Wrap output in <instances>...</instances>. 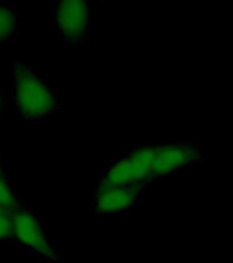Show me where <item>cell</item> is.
<instances>
[{
	"label": "cell",
	"instance_id": "cell-1",
	"mask_svg": "<svg viewBox=\"0 0 233 263\" xmlns=\"http://www.w3.org/2000/svg\"><path fill=\"white\" fill-rule=\"evenodd\" d=\"M12 103L26 122H41L59 110L61 102L52 88L28 62L12 63Z\"/></svg>",
	"mask_w": 233,
	"mask_h": 263
},
{
	"label": "cell",
	"instance_id": "cell-11",
	"mask_svg": "<svg viewBox=\"0 0 233 263\" xmlns=\"http://www.w3.org/2000/svg\"><path fill=\"white\" fill-rule=\"evenodd\" d=\"M0 173H3V170H2V164H0Z\"/></svg>",
	"mask_w": 233,
	"mask_h": 263
},
{
	"label": "cell",
	"instance_id": "cell-9",
	"mask_svg": "<svg viewBox=\"0 0 233 263\" xmlns=\"http://www.w3.org/2000/svg\"><path fill=\"white\" fill-rule=\"evenodd\" d=\"M14 240V226H12V214L0 210V242Z\"/></svg>",
	"mask_w": 233,
	"mask_h": 263
},
{
	"label": "cell",
	"instance_id": "cell-4",
	"mask_svg": "<svg viewBox=\"0 0 233 263\" xmlns=\"http://www.w3.org/2000/svg\"><path fill=\"white\" fill-rule=\"evenodd\" d=\"M205 152L195 143H159L156 144L154 159V184L181 172L183 168L193 166L202 159Z\"/></svg>",
	"mask_w": 233,
	"mask_h": 263
},
{
	"label": "cell",
	"instance_id": "cell-5",
	"mask_svg": "<svg viewBox=\"0 0 233 263\" xmlns=\"http://www.w3.org/2000/svg\"><path fill=\"white\" fill-rule=\"evenodd\" d=\"M89 4L84 0H62L57 4V32L73 47L89 37Z\"/></svg>",
	"mask_w": 233,
	"mask_h": 263
},
{
	"label": "cell",
	"instance_id": "cell-3",
	"mask_svg": "<svg viewBox=\"0 0 233 263\" xmlns=\"http://www.w3.org/2000/svg\"><path fill=\"white\" fill-rule=\"evenodd\" d=\"M12 226H14V240L26 247L33 254L39 255L47 260H57L58 255L55 252L52 242L40 218L30 211L28 207L22 205L12 214Z\"/></svg>",
	"mask_w": 233,
	"mask_h": 263
},
{
	"label": "cell",
	"instance_id": "cell-7",
	"mask_svg": "<svg viewBox=\"0 0 233 263\" xmlns=\"http://www.w3.org/2000/svg\"><path fill=\"white\" fill-rule=\"evenodd\" d=\"M20 30V15L10 2H0V45L11 40Z\"/></svg>",
	"mask_w": 233,
	"mask_h": 263
},
{
	"label": "cell",
	"instance_id": "cell-10",
	"mask_svg": "<svg viewBox=\"0 0 233 263\" xmlns=\"http://www.w3.org/2000/svg\"><path fill=\"white\" fill-rule=\"evenodd\" d=\"M4 95H3V92H2V89H0V112H2V111H3V108H4Z\"/></svg>",
	"mask_w": 233,
	"mask_h": 263
},
{
	"label": "cell",
	"instance_id": "cell-6",
	"mask_svg": "<svg viewBox=\"0 0 233 263\" xmlns=\"http://www.w3.org/2000/svg\"><path fill=\"white\" fill-rule=\"evenodd\" d=\"M146 186L125 185L95 189L92 213L100 217H113L132 209L141 199Z\"/></svg>",
	"mask_w": 233,
	"mask_h": 263
},
{
	"label": "cell",
	"instance_id": "cell-8",
	"mask_svg": "<svg viewBox=\"0 0 233 263\" xmlns=\"http://www.w3.org/2000/svg\"><path fill=\"white\" fill-rule=\"evenodd\" d=\"M0 207L11 214L22 207L20 197L14 192L6 173H0Z\"/></svg>",
	"mask_w": 233,
	"mask_h": 263
},
{
	"label": "cell",
	"instance_id": "cell-2",
	"mask_svg": "<svg viewBox=\"0 0 233 263\" xmlns=\"http://www.w3.org/2000/svg\"><path fill=\"white\" fill-rule=\"evenodd\" d=\"M156 144H140L122 158L110 160L107 170L99 180L96 189L125 185H141L147 188L154 184V159Z\"/></svg>",
	"mask_w": 233,
	"mask_h": 263
}]
</instances>
